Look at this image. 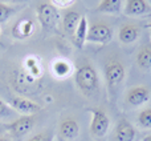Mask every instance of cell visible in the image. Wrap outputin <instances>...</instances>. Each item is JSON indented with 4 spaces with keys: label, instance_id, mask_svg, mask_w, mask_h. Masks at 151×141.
<instances>
[{
    "label": "cell",
    "instance_id": "obj_1",
    "mask_svg": "<svg viewBox=\"0 0 151 141\" xmlns=\"http://www.w3.org/2000/svg\"><path fill=\"white\" fill-rule=\"evenodd\" d=\"M74 83L77 89L85 97H93L99 91V76L90 64H82L74 72Z\"/></svg>",
    "mask_w": 151,
    "mask_h": 141
},
{
    "label": "cell",
    "instance_id": "obj_2",
    "mask_svg": "<svg viewBox=\"0 0 151 141\" xmlns=\"http://www.w3.org/2000/svg\"><path fill=\"white\" fill-rule=\"evenodd\" d=\"M126 78V68L118 59H110L105 65V81L110 96H114Z\"/></svg>",
    "mask_w": 151,
    "mask_h": 141
},
{
    "label": "cell",
    "instance_id": "obj_3",
    "mask_svg": "<svg viewBox=\"0 0 151 141\" xmlns=\"http://www.w3.org/2000/svg\"><path fill=\"white\" fill-rule=\"evenodd\" d=\"M37 20L41 28L44 29H55L58 21H61V16L58 8L55 7L52 3H41L37 5L36 9Z\"/></svg>",
    "mask_w": 151,
    "mask_h": 141
},
{
    "label": "cell",
    "instance_id": "obj_4",
    "mask_svg": "<svg viewBox=\"0 0 151 141\" xmlns=\"http://www.w3.org/2000/svg\"><path fill=\"white\" fill-rule=\"evenodd\" d=\"M20 68L29 80L36 84H39V81L44 76V65H42V60L39 55L24 56L23 60H21Z\"/></svg>",
    "mask_w": 151,
    "mask_h": 141
},
{
    "label": "cell",
    "instance_id": "obj_5",
    "mask_svg": "<svg viewBox=\"0 0 151 141\" xmlns=\"http://www.w3.org/2000/svg\"><path fill=\"white\" fill-rule=\"evenodd\" d=\"M91 121H90V134L96 139H102L106 136L110 128V118L107 113L101 108L90 109Z\"/></svg>",
    "mask_w": 151,
    "mask_h": 141
},
{
    "label": "cell",
    "instance_id": "obj_6",
    "mask_svg": "<svg viewBox=\"0 0 151 141\" xmlns=\"http://www.w3.org/2000/svg\"><path fill=\"white\" fill-rule=\"evenodd\" d=\"M35 124H36V118L33 116H21V117L15 118L13 121L5 124L4 128L5 131L9 132L12 137H23L28 134L29 132L33 129Z\"/></svg>",
    "mask_w": 151,
    "mask_h": 141
},
{
    "label": "cell",
    "instance_id": "obj_7",
    "mask_svg": "<svg viewBox=\"0 0 151 141\" xmlns=\"http://www.w3.org/2000/svg\"><path fill=\"white\" fill-rule=\"evenodd\" d=\"M113 40V29L107 24L96 23L89 27L86 41L96 44H109Z\"/></svg>",
    "mask_w": 151,
    "mask_h": 141
},
{
    "label": "cell",
    "instance_id": "obj_8",
    "mask_svg": "<svg viewBox=\"0 0 151 141\" xmlns=\"http://www.w3.org/2000/svg\"><path fill=\"white\" fill-rule=\"evenodd\" d=\"M49 70H50V75L55 78H57V80H66L70 76H74V72H76L73 63L69 59L63 57V56L56 57L50 61Z\"/></svg>",
    "mask_w": 151,
    "mask_h": 141
},
{
    "label": "cell",
    "instance_id": "obj_9",
    "mask_svg": "<svg viewBox=\"0 0 151 141\" xmlns=\"http://www.w3.org/2000/svg\"><path fill=\"white\" fill-rule=\"evenodd\" d=\"M9 105L15 112L20 113L21 116H33L39 110H41V105L37 104L36 101L28 99V97H15L11 99Z\"/></svg>",
    "mask_w": 151,
    "mask_h": 141
},
{
    "label": "cell",
    "instance_id": "obj_10",
    "mask_svg": "<svg viewBox=\"0 0 151 141\" xmlns=\"http://www.w3.org/2000/svg\"><path fill=\"white\" fill-rule=\"evenodd\" d=\"M151 99L150 89L147 86L138 85L133 86L126 92V102L130 107H142V105L147 104Z\"/></svg>",
    "mask_w": 151,
    "mask_h": 141
},
{
    "label": "cell",
    "instance_id": "obj_11",
    "mask_svg": "<svg viewBox=\"0 0 151 141\" xmlns=\"http://www.w3.org/2000/svg\"><path fill=\"white\" fill-rule=\"evenodd\" d=\"M123 13L130 17L150 15L151 5L147 3V0H126Z\"/></svg>",
    "mask_w": 151,
    "mask_h": 141
},
{
    "label": "cell",
    "instance_id": "obj_12",
    "mask_svg": "<svg viewBox=\"0 0 151 141\" xmlns=\"http://www.w3.org/2000/svg\"><path fill=\"white\" fill-rule=\"evenodd\" d=\"M135 128L134 125L127 120V118L122 117L115 125L114 132V139L115 141H134L135 140Z\"/></svg>",
    "mask_w": 151,
    "mask_h": 141
},
{
    "label": "cell",
    "instance_id": "obj_13",
    "mask_svg": "<svg viewBox=\"0 0 151 141\" xmlns=\"http://www.w3.org/2000/svg\"><path fill=\"white\" fill-rule=\"evenodd\" d=\"M35 33V23L28 17H23L12 27V36L17 40H25Z\"/></svg>",
    "mask_w": 151,
    "mask_h": 141
},
{
    "label": "cell",
    "instance_id": "obj_14",
    "mask_svg": "<svg viewBox=\"0 0 151 141\" xmlns=\"http://www.w3.org/2000/svg\"><path fill=\"white\" fill-rule=\"evenodd\" d=\"M58 133L64 140L72 141L77 139L78 134H80V125H78V123L74 118H65V120H63L60 123Z\"/></svg>",
    "mask_w": 151,
    "mask_h": 141
},
{
    "label": "cell",
    "instance_id": "obj_15",
    "mask_svg": "<svg viewBox=\"0 0 151 141\" xmlns=\"http://www.w3.org/2000/svg\"><path fill=\"white\" fill-rule=\"evenodd\" d=\"M139 37V28L134 24H125L118 31V39L122 44H133Z\"/></svg>",
    "mask_w": 151,
    "mask_h": 141
},
{
    "label": "cell",
    "instance_id": "obj_16",
    "mask_svg": "<svg viewBox=\"0 0 151 141\" xmlns=\"http://www.w3.org/2000/svg\"><path fill=\"white\" fill-rule=\"evenodd\" d=\"M81 20V15L76 11H68V12L64 13L63 16V28L64 32L70 36H73V33L76 32L78 27V23Z\"/></svg>",
    "mask_w": 151,
    "mask_h": 141
},
{
    "label": "cell",
    "instance_id": "obj_17",
    "mask_svg": "<svg viewBox=\"0 0 151 141\" xmlns=\"http://www.w3.org/2000/svg\"><path fill=\"white\" fill-rule=\"evenodd\" d=\"M94 11L107 15H119L122 12V0H101Z\"/></svg>",
    "mask_w": 151,
    "mask_h": 141
},
{
    "label": "cell",
    "instance_id": "obj_18",
    "mask_svg": "<svg viewBox=\"0 0 151 141\" xmlns=\"http://www.w3.org/2000/svg\"><path fill=\"white\" fill-rule=\"evenodd\" d=\"M88 29H89V24H88V19L86 16H81V20L78 23V27L76 29V32L72 36L73 44L77 48H82L83 44L86 43V36H88Z\"/></svg>",
    "mask_w": 151,
    "mask_h": 141
},
{
    "label": "cell",
    "instance_id": "obj_19",
    "mask_svg": "<svg viewBox=\"0 0 151 141\" xmlns=\"http://www.w3.org/2000/svg\"><path fill=\"white\" fill-rule=\"evenodd\" d=\"M137 64L141 69L150 70L151 69V45L142 47L137 53Z\"/></svg>",
    "mask_w": 151,
    "mask_h": 141
},
{
    "label": "cell",
    "instance_id": "obj_20",
    "mask_svg": "<svg viewBox=\"0 0 151 141\" xmlns=\"http://www.w3.org/2000/svg\"><path fill=\"white\" fill-rule=\"evenodd\" d=\"M138 125L142 129H151V108H145L138 113Z\"/></svg>",
    "mask_w": 151,
    "mask_h": 141
},
{
    "label": "cell",
    "instance_id": "obj_21",
    "mask_svg": "<svg viewBox=\"0 0 151 141\" xmlns=\"http://www.w3.org/2000/svg\"><path fill=\"white\" fill-rule=\"evenodd\" d=\"M16 12V8L12 5L4 4V3H0V24L8 21Z\"/></svg>",
    "mask_w": 151,
    "mask_h": 141
},
{
    "label": "cell",
    "instance_id": "obj_22",
    "mask_svg": "<svg viewBox=\"0 0 151 141\" xmlns=\"http://www.w3.org/2000/svg\"><path fill=\"white\" fill-rule=\"evenodd\" d=\"M15 110L11 108V105L7 101L0 99V118H9L13 116Z\"/></svg>",
    "mask_w": 151,
    "mask_h": 141
},
{
    "label": "cell",
    "instance_id": "obj_23",
    "mask_svg": "<svg viewBox=\"0 0 151 141\" xmlns=\"http://www.w3.org/2000/svg\"><path fill=\"white\" fill-rule=\"evenodd\" d=\"M76 0H52V4L57 8H68L73 5Z\"/></svg>",
    "mask_w": 151,
    "mask_h": 141
},
{
    "label": "cell",
    "instance_id": "obj_24",
    "mask_svg": "<svg viewBox=\"0 0 151 141\" xmlns=\"http://www.w3.org/2000/svg\"><path fill=\"white\" fill-rule=\"evenodd\" d=\"M27 141H52L50 136L48 133H37V134H33L32 137H29Z\"/></svg>",
    "mask_w": 151,
    "mask_h": 141
},
{
    "label": "cell",
    "instance_id": "obj_25",
    "mask_svg": "<svg viewBox=\"0 0 151 141\" xmlns=\"http://www.w3.org/2000/svg\"><path fill=\"white\" fill-rule=\"evenodd\" d=\"M28 0H0V3H4V4H20V3H25Z\"/></svg>",
    "mask_w": 151,
    "mask_h": 141
},
{
    "label": "cell",
    "instance_id": "obj_26",
    "mask_svg": "<svg viewBox=\"0 0 151 141\" xmlns=\"http://www.w3.org/2000/svg\"><path fill=\"white\" fill-rule=\"evenodd\" d=\"M0 141H12V140L7 136H1V134H0Z\"/></svg>",
    "mask_w": 151,
    "mask_h": 141
},
{
    "label": "cell",
    "instance_id": "obj_27",
    "mask_svg": "<svg viewBox=\"0 0 151 141\" xmlns=\"http://www.w3.org/2000/svg\"><path fill=\"white\" fill-rule=\"evenodd\" d=\"M141 141H151V134H146Z\"/></svg>",
    "mask_w": 151,
    "mask_h": 141
},
{
    "label": "cell",
    "instance_id": "obj_28",
    "mask_svg": "<svg viewBox=\"0 0 151 141\" xmlns=\"http://www.w3.org/2000/svg\"><path fill=\"white\" fill-rule=\"evenodd\" d=\"M146 27H147V28H149V29H150V36H151V23H149V24H147V25H146Z\"/></svg>",
    "mask_w": 151,
    "mask_h": 141
},
{
    "label": "cell",
    "instance_id": "obj_29",
    "mask_svg": "<svg viewBox=\"0 0 151 141\" xmlns=\"http://www.w3.org/2000/svg\"><path fill=\"white\" fill-rule=\"evenodd\" d=\"M0 33H1V24H0Z\"/></svg>",
    "mask_w": 151,
    "mask_h": 141
},
{
    "label": "cell",
    "instance_id": "obj_30",
    "mask_svg": "<svg viewBox=\"0 0 151 141\" xmlns=\"http://www.w3.org/2000/svg\"><path fill=\"white\" fill-rule=\"evenodd\" d=\"M0 49H1V43H0Z\"/></svg>",
    "mask_w": 151,
    "mask_h": 141
},
{
    "label": "cell",
    "instance_id": "obj_31",
    "mask_svg": "<svg viewBox=\"0 0 151 141\" xmlns=\"http://www.w3.org/2000/svg\"><path fill=\"white\" fill-rule=\"evenodd\" d=\"M149 16H151V13H150V15H149Z\"/></svg>",
    "mask_w": 151,
    "mask_h": 141
}]
</instances>
